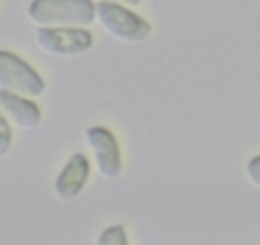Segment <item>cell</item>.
Instances as JSON below:
<instances>
[{
    "label": "cell",
    "instance_id": "obj_1",
    "mask_svg": "<svg viewBox=\"0 0 260 245\" xmlns=\"http://www.w3.org/2000/svg\"><path fill=\"white\" fill-rule=\"evenodd\" d=\"M27 14L40 27L82 28L93 23L96 6L92 0H32Z\"/></svg>",
    "mask_w": 260,
    "mask_h": 245
},
{
    "label": "cell",
    "instance_id": "obj_2",
    "mask_svg": "<svg viewBox=\"0 0 260 245\" xmlns=\"http://www.w3.org/2000/svg\"><path fill=\"white\" fill-rule=\"evenodd\" d=\"M96 18L107 34L127 44L146 41L152 32L148 22L121 4L111 2H100L97 4Z\"/></svg>",
    "mask_w": 260,
    "mask_h": 245
},
{
    "label": "cell",
    "instance_id": "obj_3",
    "mask_svg": "<svg viewBox=\"0 0 260 245\" xmlns=\"http://www.w3.org/2000/svg\"><path fill=\"white\" fill-rule=\"evenodd\" d=\"M36 42L46 54L56 57H73L86 54L93 45V37L87 29L67 27H40Z\"/></svg>",
    "mask_w": 260,
    "mask_h": 245
},
{
    "label": "cell",
    "instance_id": "obj_4",
    "mask_svg": "<svg viewBox=\"0 0 260 245\" xmlns=\"http://www.w3.org/2000/svg\"><path fill=\"white\" fill-rule=\"evenodd\" d=\"M0 87L23 97H39L45 91L41 77L23 59L0 50Z\"/></svg>",
    "mask_w": 260,
    "mask_h": 245
},
{
    "label": "cell",
    "instance_id": "obj_5",
    "mask_svg": "<svg viewBox=\"0 0 260 245\" xmlns=\"http://www.w3.org/2000/svg\"><path fill=\"white\" fill-rule=\"evenodd\" d=\"M86 141L93 152L97 169L107 180H114L121 172V156L114 134L102 127L87 129Z\"/></svg>",
    "mask_w": 260,
    "mask_h": 245
},
{
    "label": "cell",
    "instance_id": "obj_6",
    "mask_svg": "<svg viewBox=\"0 0 260 245\" xmlns=\"http://www.w3.org/2000/svg\"><path fill=\"white\" fill-rule=\"evenodd\" d=\"M89 166L88 160L82 154H74L65 164L59 176L55 181V194L61 201H71L76 198L88 180Z\"/></svg>",
    "mask_w": 260,
    "mask_h": 245
},
{
    "label": "cell",
    "instance_id": "obj_7",
    "mask_svg": "<svg viewBox=\"0 0 260 245\" xmlns=\"http://www.w3.org/2000/svg\"><path fill=\"white\" fill-rule=\"evenodd\" d=\"M0 110L22 129H34L41 121V111L35 102L3 88H0Z\"/></svg>",
    "mask_w": 260,
    "mask_h": 245
},
{
    "label": "cell",
    "instance_id": "obj_8",
    "mask_svg": "<svg viewBox=\"0 0 260 245\" xmlns=\"http://www.w3.org/2000/svg\"><path fill=\"white\" fill-rule=\"evenodd\" d=\"M99 244L101 245H126L127 239L125 230L121 225L111 226L105 230L99 239Z\"/></svg>",
    "mask_w": 260,
    "mask_h": 245
},
{
    "label": "cell",
    "instance_id": "obj_9",
    "mask_svg": "<svg viewBox=\"0 0 260 245\" xmlns=\"http://www.w3.org/2000/svg\"><path fill=\"white\" fill-rule=\"evenodd\" d=\"M12 146V129L8 121L0 111V159L6 156Z\"/></svg>",
    "mask_w": 260,
    "mask_h": 245
},
{
    "label": "cell",
    "instance_id": "obj_10",
    "mask_svg": "<svg viewBox=\"0 0 260 245\" xmlns=\"http://www.w3.org/2000/svg\"><path fill=\"white\" fill-rule=\"evenodd\" d=\"M247 175L255 186L260 188V156L254 157L247 164Z\"/></svg>",
    "mask_w": 260,
    "mask_h": 245
},
{
    "label": "cell",
    "instance_id": "obj_11",
    "mask_svg": "<svg viewBox=\"0 0 260 245\" xmlns=\"http://www.w3.org/2000/svg\"><path fill=\"white\" fill-rule=\"evenodd\" d=\"M101 2H111V3H117L126 7H138L142 0H101Z\"/></svg>",
    "mask_w": 260,
    "mask_h": 245
}]
</instances>
